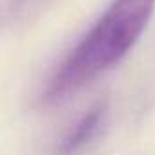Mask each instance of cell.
<instances>
[{
    "mask_svg": "<svg viewBox=\"0 0 155 155\" xmlns=\"http://www.w3.org/2000/svg\"><path fill=\"white\" fill-rule=\"evenodd\" d=\"M153 9L155 0H115L57 69L46 101L64 99L117 64L140 38Z\"/></svg>",
    "mask_w": 155,
    "mask_h": 155,
    "instance_id": "obj_1",
    "label": "cell"
},
{
    "mask_svg": "<svg viewBox=\"0 0 155 155\" xmlns=\"http://www.w3.org/2000/svg\"><path fill=\"white\" fill-rule=\"evenodd\" d=\"M102 119H104V106L102 104H95L93 108H90L77 120V124L68 131V135L64 137V140L58 146V153L60 155H75L77 151H81L97 135Z\"/></svg>",
    "mask_w": 155,
    "mask_h": 155,
    "instance_id": "obj_2",
    "label": "cell"
}]
</instances>
